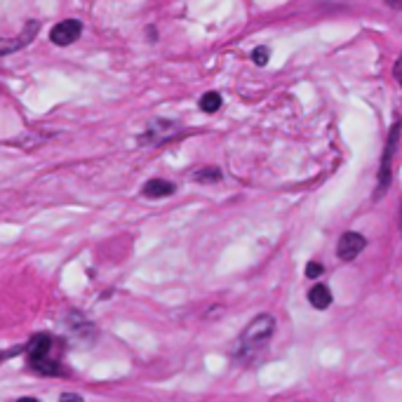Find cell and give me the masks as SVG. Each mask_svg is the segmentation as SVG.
I'll return each instance as SVG.
<instances>
[{
  "mask_svg": "<svg viewBox=\"0 0 402 402\" xmlns=\"http://www.w3.org/2000/svg\"><path fill=\"white\" fill-rule=\"evenodd\" d=\"M268 56H271V54H268V47L261 45V47H257V49L252 52V61L259 63V66H264V63L268 61Z\"/></svg>",
  "mask_w": 402,
  "mask_h": 402,
  "instance_id": "12",
  "label": "cell"
},
{
  "mask_svg": "<svg viewBox=\"0 0 402 402\" xmlns=\"http://www.w3.org/2000/svg\"><path fill=\"white\" fill-rule=\"evenodd\" d=\"M179 125L172 123V120H151L148 127L144 130V134L139 137V144L141 146H160L165 141H172L174 137H179Z\"/></svg>",
  "mask_w": 402,
  "mask_h": 402,
  "instance_id": "3",
  "label": "cell"
},
{
  "mask_svg": "<svg viewBox=\"0 0 402 402\" xmlns=\"http://www.w3.org/2000/svg\"><path fill=\"white\" fill-rule=\"evenodd\" d=\"M193 179L200 181V183H214V181L221 179V172H219L217 167H205V169H197V172L193 174Z\"/></svg>",
  "mask_w": 402,
  "mask_h": 402,
  "instance_id": "11",
  "label": "cell"
},
{
  "mask_svg": "<svg viewBox=\"0 0 402 402\" xmlns=\"http://www.w3.org/2000/svg\"><path fill=\"white\" fill-rule=\"evenodd\" d=\"M176 190V186L172 181H165V179H151L144 183V188H141V195L151 197V200H158V197H167L172 195Z\"/></svg>",
  "mask_w": 402,
  "mask_h": 402,
  "instance_id": "8",
  "label": "cell"
},
{
  "mask_svg": "<svg viewBox=\"0 0 402 402\" xmlns=\"http://www.w3.org/2000/svg\"><path fill=\"white\" fill-rule=\"evenodd\" d=\"M83 35V24L78 19H63L59 24L52 26L49 31V40L54 42L56 47H68Z\"/></svg>",
  "mask_w": 402,
  "mask_h": 402,
  "instance_id": "5",
  "label": "cell"
},
{
  "mask_svg": "<svg viewBox=\"0 0 402 402\" xmlns=\"http://www.w3.org/2000/svg\"><path fill=\"white\" fill-rule=\"evenodd\" d=\"M308 301H310V306L317 308V310H324L331 303V292H329V287L327 285H315V287H310V292H308Z\"/></svg>",
  "mask_w": 402,
  "mask_h": 402,
  "instance_id": "9",
  "label": "cell"
},
{
  "mask_svg": "<svg viewBox=\"0 0 402 402\" xmlns=\"http://www.w3.org/2000/svg\"><path fill=\"white\" fill-rule=\"evenodd\" d=\"M38 28H40L38 21L31 19L24 24V31H21L17 38H0V56L12 54V52H17V49H24L26 45H31L35 33H38Z\"/></svg>",
  "mask_w": 402,
  "mask_h": 402,
  "instance_id": "6",
  "label": "cell"
},
{
  "mask_svg": "<svg viewBox=\"0 0 402 402\" xmlns=\"http://www.w3.org/2000/svg\"><path fill=\"white\" fill-rule=\"evenodd\" d=\"M273 331H275V317L268 313L257 315L238 339V358H254L273 339Z\"/></svg>",
  "mask_w": 402,
  "mask_h": 402,
  "instance_id": "2",
  "label": "cell"
},
{
  "mask_svg": "<svg viewBox=\"0 0 402 402\" xmlns=\"http://www.w3.org/2000/svg\"><path fill=\"white\" fill-rule=\"evenodd\" d=\"M388 5L393 7V10H402V0H386Z\"/></svg>",
  "mask_w": 402,
  "mask_h": 402,
  "instance_id": "16",
  "label": "cell"
},
{
  "mask_svg": "<svg viewBox=\"0 0 402 402\" xmlns=\"http://www.w3.org/2000/svg\"><path fill=\"white\" fill-rule=\"evenodd\" d=\"M219 109H221V95H219V92H205L200 99V111L214 113Z\"/></svg>",
  "mask_w": 402,
  "mask_h": 402,
  "instance_id": "10",
  "label": "cell"
},
{
  "mask_svg": "<svg viewBox=\"0 0 402 402\" xmlns=\"http://www.w3.org/2000/svg\"><path fill=\"white\" fill-rule=\"evenodd\" d=\"M59 402H85L80 395L78 393H61V398H59Z\"/></svg>",
  "mask_w": 402,
  "mask_h": 402,
  "instance_id": "14",
  "label": "cell"
},
{
  "mask_svg": "<svg viewBox=\"0 0 402 402\" xmlns=\"http://www.w3.org/2000/svg\"><path fill=\"white\" fill-rule=\"evenodd\" d=\"M320 273H322V264H317V261H310V264H306V275H308V278H317Z\"/></svg>",
  "mask_w": 402,
  "mask_h": 402,
  "instance_id": "13",
  "label": "cell"
},
{
  "mask_svg": "<svg viewBox=\"0 0 402 402\" xmlns=\"http://www.w3.org/2000/svg\"><path fill=\"white\" fill-rule=\"evenodd\" d=\"M395 78H398V83L402 85V59H398V63H395Z\"/></svg>",
  "mask_w": 402,
  "mask_h": 402,
  "instance_id": "15",
  "label": "cell"
},
{
  "mask_svg": "<svg viewBox=\"0 0 402 402\" xmlns=\"http://www.w3.org/2000/svg\"><path fill=\"white\" fill-rule=\"evenodd\" d=\"M365 245H367V240L360 236V233L348 231V233H343V236L339 238L336 254H339V259H341V261H353L360 252L365 250Z\"/></svg>",
  "mask_w": 402,
  "mask_h": 402,
  "instance_id": "7",
  "label": "cell"
},
{
  "mask_svg": "<svg viewBox=\"0 0 402 402\" xmlns=\"http://www.w3.org/2000/svg\"><path fill=\"white\" fill-rule=\"evenodd\" d=\"M400 214H402V212H400ZM400 226H402V217H400Z\"/></svg>",
  "mask_w": 402,
  "mask_h": 402,
  "instance_id": "18",
  "label": "cell"
},
{
  "mask_svg": "<svg viewBox=\"0 0 402 402\" xmlns=\"http://www.w3.org/2000/svg\"><path fill=\"white\" fill-rule=\"evenodd\" d=\"M398 141H400V125H393L391 127V134H388V141H386V148H384V155H381V167H379V190L388 188L391 183V165H393V155L398 151Z\"/></svg>",
  "mask_w": 402,
  "mask_h": 402,
  "instance_id": "4",
  "label": "cell"
},
{
  "mask_svg": "<svg viewBox=\"0 0 402 402\" xmlns=\"http://www.w3.org/2000/svg\"><path fill=\"white\" fill-rule=\"evenodd\" d=\"M17 402H40V400H35V398H21V400H17Z\"/></svg>",
  "mask_w": 402,
  "mask_h": 402,
  "instance_id": "17",
  "label": "cell"
},
{
  "mask_svg": "<svg viewBox=\"0 0 402 402\" xmlns=\"http://www.w3.org/2000/svg\"><path fill=\"white\" fill-rule=\"evenodd\" d=\"M24 353H26V363L38 374H45V377H59V374H63L61 339L47 334V331H40V334H35L31 341L24 346Z\"/></svg>",
  "mask_w": 402,
  "mask_h": 402,
  "instance_id": "1",
  "label": "cell"
}]
</instances>
